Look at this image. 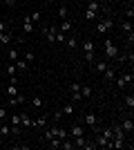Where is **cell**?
Listing matches in <instances>:
<instances>
[{"instance_id":"cell-1","label":"cell","mask_w":134,"mask_h":150,"mask_svg":"<svg viewBox=\"0 0 134 150\" xmlns=\"http://www.w3.org/2000/svg\"><path fill=\"white\" fill-rule=\"evenodd\" d=\"M114 81H116V88H119V90H125L128 85H132L134 74H132V72H121L119 76H114Z\"/></svg>"},{"instance_id":"cell-2","label":"cell","mask_w":134,"mask_h":150,"mask_svg":"<svg viewBox=\"0 0 134 150\" xmlns=\"http://www.w3.org/2000/svg\"><path fill=\"white\" fill-rule=\"evenodd\" d=\"M83 52H85V61L87 63H94V52H96V45L94 40H83Z\"/></svg>"},{"instance_id":"cell-3","label":"cell","mask_w":134,"mask_h":150,"mask_svg":"<svg viewBox=\"0 0 134 150\" xmlns=\"http://www.w3.org/2000/svg\"><path fill=\"white\" fill-rule=\"evenodd\" d=\"M103 50H105V56H107V58H119V47H116L109 38L103 40Z\"/></svg>"},{"instance_id":"cell-4","label":"cell","mask_w":134,"mask_h":150,"mask_svg":"<svg viewBox=\"0 0 134 150\" xmlns=\"http://www.w3.org/2000/svg\"><path fill=\"white\" fill-rule=\"evenodd\" d=\"M83 123L87 125V128H92V130H96V128H98V123H101V119H98L94 112H85V114H83Z\"/></svg>"},{"instance_id":"cell-5","label":"cell","mask_w":134,"mask_h":150,"mask_svg":"<svg viewBox=\"0 0 134 150\" xmlns=\"http://www.w3.org/2000/svg\"><path fill=\"white\" fill-rule=\"evenodd\" d=\"M98 9H101V5H98L96 0H89L87 11H85V18H87V20H94V18H96V13H98Z\"/></svg>"},{"instance_id":"cell-6","label":"cell","mask_w":134,"mask_h":150,"mask_svg":"<svg viewBox=\"0 0 134 150\" xmlns=\"http://www.w3.org/2000/svg\"><path fill=\"white\" fill-rule=\"evenodd\" d=\"M112 27H114V20H112V18H103L101 23L96 25V34H107Z\"/></svg>"},{"instance_id":"cell-7","label":"cell","mask_w":134,"mask_h":150,"mask_svg":"<svg viewBox=\"0 0 134 150\" xmlns=\"http://www.w3.org/2000/svg\"><path fill=\"white\" fill-rule=\"evenodd\" d=\"M43 34H45V38H47L49 43H56V34H58V27H54V25H49V27H43Z\"/></svg>"},{"instance_id":"cell-8","label":"cell","mask_w":134,"mask_h":150,"mask_svg":"<svg viewBox=\"0 0 134 150\" xmlns=\"http://www.w3.org/2000/svg\"><path fill=\"white\" fill-rule=\"evenodd\" d=\"M56 134H58V125H51L49 130H47L43 137H40V144H47V141H49V139H54Z\"/></svg>"},{"instance_id":"cell-9","label":"cell","mask_w":134,"mask_h":150,"mask_svg":"<svg viewBox=\"0 0 134 150\" xmlns=\"http://www.w3.org/2000/svg\"><path fill=\"white\" fill-rule=\"evenodd\" d=\"M25 94H16V96H7V103H9V105H20V103H22V105H25Z\"/></svg>"},{"instance_id":"cell-10","label":"cell","mask_w":134,"mask_h":150,"mask_svg":"<svg viewBox=\"0 0 134 150\" xmlns=\"http://www.w3.org/2000/svg\"><path fill=\"white\" fill-rule=\"evenodd\" d=\"M72 101H74V103H78V101L83 99V96H81V83H72Z\"/></svg>"},{"instance_id":"cell-11","label":"cell","mask_w":134,"mask_h":150,"mask_svg":"<svg viewBox=\"0 0 134 150\" xmlns=\"http://www.w3.org/2000/svg\"><path fill=\"white\" fill-rule=\"evenodd\" d=\"M94 144H96V148H109V144H112V141H109V139H105L103 134H98V137L94 139Z\"/></svg>"},{"instance_id":"cell-12","label":"cell","mask_w":134,"mask_h":150,"mask_svg":"<svg viewBox=\"0 0 134 150\" xmlns=\"http://www.w3.org/2000/svg\"><path fill=\"white\" fill-rule=\"evenodd\" d=\"M20 125H22V128H32V125H34V119H32L27 112H22V114H20Z\"/></svg>"},{"instance_id":"cell-13","label":"cell","mask_w":134,"mask_h":150,"mask_svg":"<svg viewBox=\"0 0 134 150\" xmlns=\"http://www.w3.org/2000/svg\"><path fill=\"white\" fill-rule=\"evenodd\" d=\"M74 110H76V103H74V101H69L67 105H63V110H60V112H63V117H69V114H74Z\"/></svg>"},{"instance_id":"cell-14","label":"cell","mask_w":134,"mask_h":150,"mask_svg":"<svg viewBox=\"0 0 134 150\" xmlns=\"http://www.w3.org/2000/svg\"><path fill=\"white\" fill-rule=\"evenodd\" d=\"M13 65H16V69H18V72H27V69H29V63H27L25 58H18V61H13Z\"/></svg>"},{"instance_id":"cell-15","label":"cell","mask_w":134,"mask_h":150,"mask_svg":"<svg viewBox=\"0 0 134 150\" xmlns=\"http://www.w3.org/2000/svg\"><path fill=\"white\" fill-rule=\"evenodd\" d=\"M18 92H20V90H18V85H16V83H9V85L5 88V96H16Z\"/></svg>"},{"instance_id":"cell-16","label":"cell","mask_w":134,"mask_h":150,"mask_svg":"<svg viewBox=\"0 0 134 150\" xmlns=\"http://www.w3.org/2000/svg\"><path fill=\"white\" fill-rule=\"evenodd\" d=\"M22 31H25V34H32V31H34V23L29 20V16L22 18Z\"/></svg>"},{"instance_id":"cell-17","label":"cell","mask_w":134,"mask_h":150,"mask_svg":"<svg viewBox=\"0 0 134 150\" xmlns=\"http://www.w3.org/2000/svg\"><path fill=\"white\" fill-rule=\"evenodd\" d=\"M121 128H123V132H125V134H130V132L134 130V121H132V117L123 121V123H121Z\"/></svg>"},{"instance_id":"cell-18","label":"cell","mask_w":134,"mask_h":150,"mask_svg":"<svg viewBox=\"0 0 134 150\" xmlns=\"http://www.w3.org/2000/svg\"><path fill=\"white\" fill-rule=\"evenodd\" d=\"M7 58H9V63L18 61V58H20V52L16 50V47H11V50H7Z\"/></svg>"},{"instance_id":"cell-19","label":"cell","mask_w":134,"mask_h":150,"mask_svg":"<svg viewBox=\"0 0 134 150\" xmlns=\"http://www.w3.org/2000/svg\"><path fill=\"white\" fill-rule=\"evenodd\" d=\"M9 43H11V34L9 31H0V47H5Z\"/></svg>"},{"instance_id":"cell-20","label":"cell","mask_w":134,"mask_h":150,"mask_svg":"<svg viewBox=\"0 0 134 150\" xmlns=\"http://www.w3.org/2000/svg\"><path fill=\"white\" fill-rule=\"evenodd\" d=\"M58 31H63V34H69V31H72V20H69V18H65L63 23H60V27H58Z\"/></svg>"},{"instance_id":"cell-21","label":"cell","mask_w":134,"mask_h":150,"mask_svg":"<svg viewBox=\"0 0 134 150\" xmlns=\"http://www.w3.org/2000/svg\"><path fill=\"white\" fill-rule=\"evenodd\" d=\"M81 134H85V130H83V125H78V123H74V125H72V137H81Z\"/></svg>"},{"instance_id":"cell-22","label":"cell","mask_w":134,"mask_h":150,"mask_svg":"<svg viewBox=\"0 0 134 150\" xmlns=\"http://www.w3.org/2000/svg\"><path fill=\"white\" fill-rule=\"evenodd\" d=\"M92 65H94V67H96V72H101V74H103V72H105V69L109 67V65H107L105 61H96V63H92Z\"/></svg>"},{"instance_id":"cell-23","label":"cell","mask_w":134,"mask_h":150,"mask_svg":"<svg viewBox=\"0 0 134 150\" xmlns=\"http://www.w3.org/2000/svg\"><path fill=\"white\" fill-rule=\"evenodd\" d=\"M103 76H105V81H107V83H112V81H114V76H116V72L112 67H107L105 72H103Z\"/></svg>"},{"instance_id":"cell-24","label":"cell","mask_w":134,"mask_h":150,"mask_svg":"<svg viewBox=\"0 0 134 150\" xmlns=\"http://www.w3.org/2000/svg\"><path fill=\"white\" fill-rule=\"evenodd\" d=\"M119 27H121V29L125 31V34H130V31H134V29H132V23H130V20H121V23H119Z\"/></svg>"},{"instance_id":"cell-25","label":"cell","mask_w":134,"mask_h":150,"mask_svg":"<svg viewBox=\"0 0 134 150\" xmlns=\"http://www.w3.org/2000/svg\"><path fill=\"white\" fill-rule=\"evenodd\" d=\"M92 88H89V85H81V96H83V99H89V96H92Z\"/></svg>"},{"instance_id":"cell-26","label":"cell","mask_w":134,"mask_h":150,"mask_svg":"<svg viewBox=\"0 0 134 150\" xmlns=\"http://www.w3.org/2000/svg\"><path fill=\"white\" fill-rule=\"evenodd\" d=\"M65 45H67V47H69V50H74V47H76V45H78L76 36H67V38H65Z\"/></svg>"},{"instance_id":"cell-27","label":"cell","mask_w":134,"mask_h":150,"mask_svg":"<svg viewBox=\"0 0 134 150\" xmlns=\"http://www.w3.org/2000/svg\"><path fill=\"white\" fill-rule=\"evenodd\" d=\"M0 134H2V137H9V134H11V125L0 123Z\"/></svg>"},{"instance_id":"cell-28","label":"cell","mask_w":134,"mask_h":150,"mask_svg":"<svg viewBox=\"0 0 134 150\" xmlns=\"http://www.w3.org/2000/svg\"><path fill=\"white\" fill-rule=\"evenodd\" d=\"M125 105L130 108V112H132V110H134V94H132V92H130L128 96H125Z\"/></svg>"},{"instance_id":"cell-29","label":"cell","mask_w":134,"mask_h":150,"mask_svg":"<svg viewBox=\"0 0 134 150\" xmlns=\"http://www.w3.org/2000/svg\"><path fill=\"white\" fill-rule=\"evenodd\" d=\"M60 150H74V144L67 141V139H63V141H60Z\"/></svg>"},{"instance_id":"cell-30","label":"cell","mask_w":134,"mask_h":150,"mask_svg":"<svg viewBox=\"0 0 134 150\" xmlns=\"http://www.w3.org/2000/svg\"><path fill=\"white\" fill-rule=\"evenodd\" d=\"M32 105H34V108H43V99H40L38 94H36V96H32Z\"/></svg>"},{"instance_id":"cell-31","label":"cell","mask_w":134,"mask_h":150,"mask_svg":"<svg viewBox=\"0 0 134 150\" xmlns=\"http://www.w3.org/2000/svg\"><path fill=\"white\" fill-rule=\"evenodd\" d=\"M101 134H103L105 139H109V141L114 139V134H112V128H103V132H101Z\"/></svg>"},{"instance_id":"cell-32","label":"cell","mask_w":134,"mask_h":150,"mask_svg":"<svg viewBox=\"0 0 134 150\" xmlns=\"http://www.w3.org/2000/svg\"><path fill=\"white\" fill-rule=\"evenodd\" d=\"M9 123L11 125H20V114H11V117H9Z\"/></svg>"},{"instance_id":"cell-33","label":"cell","mask_w":134,"mask_h":150,"mask_svg":"<svg viewBox=\"0 0 134 150\" xmlns=\"http://www.w3.org/2000/svg\"><path fill=\"white\" fill-rule=\"evenodd\" d=\"M16 72H18V69H16V65H13V63H9V65H7V74H9V76H16Z\"/></svg>"},{"instance_id":"cell-34","label":"cell","mask_w":134,"mask_h":150,"mask_svg":"<svg viewBox=\"0 0 134 150\" xmlns=\"http://www.w3.org/2000/svg\"><path fill=\"white\" fill-rule=\"evenodd\" d=\"M29 20H32V23H40V11H34V13H29Z\"/></svg>"},{"instance_id":"cell-35","label":"cell","mask_w":134,"mask_h":150,"mask_svg":"<svg viewBox=\"0 0 134 150\" xmlns=\"http://www.w3.org/2000/svg\"><path fill=\"white\" fill-rule=\"evenodd\" d=\"M34 125H38V128L47 125V117H40V119H36V121H34Z\"/></svg>"},{"instance_id":"cell-36","label":"cell","mask_w":134,"mask_h":150,"mask_svg":"<svg viewBox=\"0 0 134 150\" xmlns=\"http://www.w3.org/2000/svg\"><path fill=\"white\" fill-rule=\"evenodd\" d=\"M58 16H60V18H67V7H65V5H60V9H58Z\"/></svg>"},{"instance_id":"cell-37","label":"cell","mask_w":134,"mask_h":150,"mask_svg":"<svg viewBox=\"0 0 134 150\" xmlns=\"http://www.w3.org/2000/svg\"><path fill=\"white\" fill-rule=\"evenodd\" d=\"M65 38H67V34L58 31V34H56V43H65Z\"/></svg>"},{"instance_id":"cell-38","label":"cell","mask_w":134,"mask_h":150,"mask_svg":"<svg viewBox=\"0 0 134 150\" xmlns=\"http://www.w3.org/2000/svg\"><path fill=\"white\" fill-rule=\"evenodd\" d=\"M125 16H128V18H134V7H132V5L125 7Z\"/></svg>"},{"instance_id":"cell-39","label":"cell","mask_w":134,"mask_h":150,"mask_svg":"<svg viewBox=\"0 0 134 150\" xmlns=\"http://www.w3.org/2000/svg\"><path fill=\"white\" fill-rule=\"evenodd\" d=\"M34 58H36V56H34L32 52H27V54H25V61L29 63V65H32V63H34Z\"/></svg>"},{"instance_id":"cell-40","label":"cell","mask_w":134,"mask_h":150,"mask_svg":"<svg viewBox=\"0 0 134 150\" xmlns=\"http://www.w3.org/2000/svg\"><path fill=\"white\" fill-rule=\"evenodd\" d=\"M7 119V110L5 108H0V121H5Z\"/></svg>"},{"instance_id":"cell-41","label":"cell","mask_w":134,"mask_h":150,"mask_svg":"<svg viewBox=\"0 0 134 150\" xmlns=\"http://www.w3.org/2000/svg\"><path fill=\"white\" fill-rule=\"evenodd\" d=\"M7 29H9V25H7L5 20H0V31H7Z\"/></svg>"},{"instance_id":"cell-42","label":"cell","mask_w":134,"mask_h":150,"mask_svg":"<svg viewBox=\"0 0 134 150\" xmlns=\"http://www.w3.org/2000/svg\"><path fill=\"white\" fill-rule=\"evenodd\" d=\"M5 5L7 7H13V5H16V0H5Z\"/></svg>"},{"instance_id":"cell-43","label":"cell","mask_w":134,"mask_h":150,"mask_svg":"<svg viewBox=\"0 0 134 150\" xmlns=\"http://www.w3.org/2000/svg\"><path fill=\"white\" fill-rule=\"evenodd\" d=\"M2 54H5V50H2V47H0V56H2Z\"/></svg>"},{"instance_id":"cell-44","label":"cell","mask_w":134,"mask_h":150,"mask_svg":"<svg viewBox=\"0 0 134 150\" xmlns=\"http://www.w3.org/2000/svg\"><path fill=\"white\" fill-rule=\"evenodd\" d=\"M58 2H60V5H65V2H67V0H58Z\"/></svg>"},{"instance_id":"cell-45","label":"cell","mask_w":134,"mask_h":150,"mask_svg":"<svg viewBox=\"0 0 134 150\" xmlns=\"http://www.w3.org/2000/svg\"><path fill=\"white\" fill-rule=\"evenodd\" d=\"M0 99H2V90H0Z\"/></svg>"},{"instance_id":"cell-46","label":"cell","mask_w":134,"mask_h":150,"mask_svg":"<svg viewBox=\"0 0 134 150\" xmlns=\"http://www.w3.org/2000/svg\"><path fill=\"white\" fill-rule=\"evenodd\" d=\"M45 2H51V0H45Z\"/></svg>"}]
</instances>
